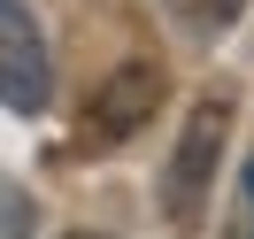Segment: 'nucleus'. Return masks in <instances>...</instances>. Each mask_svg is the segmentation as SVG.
<instances>
[{
	"instance_id": "obj_3",
	"label": "nucleus",
	"mask_w": 254,
	"mask_h": 239,
	"mask_svg": "<svg viewBox=\"0 0 254 239\" xmlns=\"http://www.w3.org/2000/svg\"><path fill=\"white\" fill-rule=\"evenodd\" d=\"M154 100H162V70H154V62L116 70V78L85 100V131H77V139H85V147H116V139H131V131L146 124V108H154Z\"/></svg>"
},
{
	"instance_id": "obj_4",
	"label": "nucleus",
	"mask_w": 254,
	"mask_h": 239,
	"mask_svg": "<svg viewBox=\"0 0 254 239\" xmlns=\"http://www.w3.org/2000/svg\"><path fill=\"white\" fill-rule=\"evenodd\" d=\"M239 8H247V0H170V16L185 23V31H200V39L231 31V23H239Z\"/></svg>"
},
{
	"instance_id": "obj_1",
	"label": "nucleus",
	"mask_w": 254,
	"mask_h": 239,
	"mask_svg": "<svg viewBox=\"0 0 254 239\" xmlns=\"http://www.w3.org/2000/svg\"><path fill=\"white\" fill-rule=\"evenodd\" d=\"M223 139H231V93H200L192 116H185V139H177V155H170V177H162V208H170V224H185V232L200 224Z\"/></svg>"
},
{
	"instance_id": "obj_2",
	"label": "nucleus",
	"mask_w": 254,
	"mask_h": 239,
	"mask_svg": "<svg viewBox=\"0 0 254 239\" xmlns=\"http://www.w3.org/2000/svg\"><path fill=\"white\" fill-rule=\"evenodd\" d=\"M54 93V70H47V39H39L31 8L23 0H0V108L39 116Z\"/></svg>"
},
{
	"instance_id": "obj_5",
	"label": "nucleus",
	"mask_w": 254,
	"mask_h": 239,
	"mask_svg": "<svg viewBox=\"0 0 254 239\" xmlns=\"http://www.w3.org/2000/svg\"><path fill=\"white\" fill-rule=\"evenodd\" d=\"M31 232H39V201L16 177H0V239H31Z\"/></svg>"
},
{
	"instance_id": "obj_6",
	"label": "nucleus",
	"mask_w": 254,
	"mask_h": 239,
	"mask_svg": "<svg viewBox=\"0 0 254 239\" xmlns=\"http://www.w3.org/2000/svg\"><path fill=\"white\" fill-rule=\"evenodd\" d=\"M231 239H254V162L239 177V208H231Z\"/></svg>"
}]
</instances>
